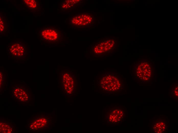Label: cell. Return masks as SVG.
I'll use <instances>...</instances> for the list:
<instances>
[{"mask_svg": "<svg viewBox=\"0 0 178 133\" xmlns=\"http://www.w3.org/2000/svg\"><path fill=\"white\" fill-rule=\"evenodd\" d=\"M93 17L87 14H76L71 17L69 24L70 26L74 28L90 25L93 21Z\"/></svg>", "mask_w": 178, "mask_h": 133, "instance_id": "277c9868", "label": "cell"}, {"mask_svg": "<svg viewBox=\"0 0 178 133\" xmlns=\"http://www.w3.org/2000/svg\"><path fill=\"white\" fill-rule=\"evenodd\" d=\"M9 57L13 59H22L25 57L26 48L20 41H12L7 47Z\"/></svg>", "mask_w": 178, "mask_h": 133, "instance_id": "3957f363", "label": "cell"}, {"mask_svg": "<svg viewBox=\"0 0 178 133\" xmlns=\"http://www.w3.org/2000/svg\"><path fill=\"white\" fill-rule=\"evenodd\" d=\"M125 116L126 112L123 108H113L107 112V119L110 123H119L124 121Z\"/></svg>", "mask_w": 178, "mask_h": 133, "instance_id": "5b68a950", "label": "cell"}, {"mask_svg": "<svg viewBox=\"0 0 178 133\" xmlns=\"http://www.w3.org/2000/svg\"><path fill=\"white\" fill-rule=\"evenodd\" d=\"M136 74L137 77L143 81H148L150 79L151 75V72L150 67L148 63L143 62L137 68Z\"/></svg>", "mask_w": 178, "mask_h": 133, "instance_id": "52a82bcc", "label": "cell"}, {"mask_svg": "<svg viewBox=\"0 0 178 133\" xmlns=\"http://www.w3.org/2000/svg\"><path fill=\"white\" fill-rule=\"evenodd\" d=\"M48 121L44 118H39L35 120L30 126V128L32 130H39L44 127L47 124Z\"/></svg>", "mask_w": 178, "mask_h": 133, "instance_id": "30bf717a", "label": "cell"}, {"mask_svg": "<svg viewBox=\"0 0 178 133\" xmlns=\"http://www.w3.org/2000/svg\"><path fill=\"white\" fill-rule=\"evenodd\" d=\"M64 87L66 91L70 93L73 89L74 82L73 79L68 74H65L63 77Z\"/></svg>", "mask_w": 178, "mask_h": 133, "instance_id": "9c48e42d", "label": "cell"}, {"mask_svg": "<svg viewBox=\"0 0 178 133\" xmlns=\"http://www.w3.org/2000/svg\"><path fill=\"white\" fill-rule=\"evenodd\" d=\"M145 3H146V4H147V2H146Z\"/></svg>", "mask_w": 178, "mask_h": 133, "instance_id": "ac0fdd59", "label": "cell"}, {"mask_svg": "<svg viewBox=\"0 0 178 133\" xmlns=\"http://www.w3.org/2000/svg\"><path fill=\"white\" fill-rule=\"evenodd\" d=\"M168 128L167 121L165 119L161 118L153 120L151 126V131L153 133H164Z\"/></svg>", "mask_w": 178, "mask_h": 133, "instance_id": "ba28073f", "label": "cell"}, {"mask_svg": "<svg viewBox=\"0 0 178 133\" xmlns=\"http://www.w3.org/2000/svg\"><path fill=\"white\" fill-rule=\"evenodd\" d=\"M100 85L103 90L110 92L118 91L122 87V85L120 80L117 77L112 75L102 77Z\"/></svg>", "mask_w": 178, "mask_h": 133, "instance_id": "7a4b0ae2", "label": "cell"}, {"mask_svg": "<svg viewBox=\"0 0 178 133\" xmlns=\"http://www.w3.org/2000/svg\"><path fill=\"white\" fill-rule=\"evenodd\" d=\"M178 85H176L174 86L171 92V97L174 99H177L178 96Z\"/></svg>", "mask_w": 178, "mask_h": 133, "instance_id": "9a60e30c", "label": "cell"}, {"mask_svg": "<svg viewBox=\"0 0 178 133\" xmlns=\"http://www.w3.org/2000/svg\"><path fill=\"white\" fill-rule=\"evenodd\" d=\"M22 3L29 9H35L37 6V1L34 0H24Z\"/></svg>", "mask_w": 178, "mask_h": 133, "instance_id": "7c38bea8", "label": "cell"}, {"mask_svg": "<svg viewBox=\"0 0 178 133\" xmlns=\"http://www.w3.org/2000/svg\"><path fill=\"white\" fill-rule=\"evenodd\" d=\"M12 95L17 100L21 102H27L30 99L29 92L23 86L16 85L12 91Z\"/></svg>", "mask_w": 178, "mask_h": 133, "instance_id": "8992f818", "label": "cell"}, {"mask_svg": "<svg viewBox=\"0 0 178 133\" xmlns=\"http://www.w3.org/2000/svg\"><path fill=\"white\" fill-rule=\"evenodd\" d=\"M4 75L3 73L0 72V87L3 85L4 81Z\"/></svg>", "mask_w": 178, "mask_h": 133, "instance_id": "2e32d148", "label": "cell"}, {"mask_svg": "<svg viewBox=\"0 0 178 133\" xmlns=\"http://www.w3.org/2000/svg\"><path fill=\"white\" fill-rule=\"evenodd\" d=\"M151 6H153V4H151Z\"/></svg>", "mask_w": 178, "mask_h": 133, "instance_id": "e0dca14e", "label": "cell"}, {"mask_svg": "<svg viewBox=\"0 0 178 133\" xmlns=\"http://www.w3.org/2000/svg\"><path fill=\"white\" fill-rule=\"evenodd\" d=\"M7 23L3 15L0 14V35L5 34L7 30Z\"/></svg>", "mask_w": 178, "mask_h": 133, "instance_id": "4fadbf2b", "label": "cell"}, {"mask_svg": "<svg viewBox=\"0 0 178 133\" xmlns=\"http://www.w3.org/2000/svg\"><path fill=\"white\" fill-rule=\"evenodd\" d=\"M80 3V0L64 1L61 3V7L63 9H72L76 8Z\"/></svg>", "mask_w": 178, "mask_h": 133, "instance_id": "8fae6325", "label": "cell"}, {"mask_svg": "<svg viewBox=\"0 0 178 133\" xmlns=\"http://www.w3.org/2000/svg\"><path fill=\"white\" fill-rule=\"evenodd\" d=\"M39 34L41 39L50 42H57L61 39L62 33L57 28L45 27L41 29Z\"/></svg>", "mask_w": 178, "mask_h": 133, "instance_id": "6da1fadb", "label": "cell"}, {"mask_svg": "<svg viewBox=\"0 0 178 133\" xmlns=\"http://www.w3.org/2000/svg\"><path fill=\"white\" fill-rule=\"evenodd\" d=\"M12 127L8 124L4 122H0L1 132L12 133Z\"/></svg>", "mask_w": 178, "mask_h": 133, "instance_id": "5bb4252c", "label": "cell"}]
</instances>
